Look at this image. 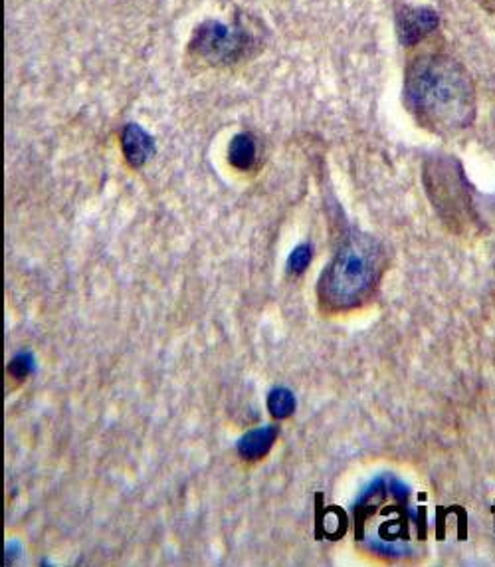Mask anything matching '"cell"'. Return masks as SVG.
Returning <instances> with one entry per match:
<instances>
[{
  "mask_svg": "<svg viewBox=\"0 0 495 567\" xmlns=\"http://www.w3.org/2000/svg\"><path fill=\"white\" fill-rule=\"evenodd\" d=\"M276 437H278V427H272V425L250 431L238 443V453L246 460H260L262 456L270 453Z\"/></svg>",
  "mask_w": 495,
  "mask_h": 567,
  "instance_id": "6",
  "label": "cell"
},
{
  "mask_svg": "<svg viewBox=\"0 0 495 567\" xmlns=\"http://www.w3.org/2000/svg\"><path fill=\"white\" fill-rule=\"evenodd\" d=\"M121 143H123V153H125L131 167L145 165L155 153L153 137L143 127H139L137 123L125 125L123 135H121Z\"/></svg>",
  "mask_w": 495,
  "mask_h": 567,
  "instance_id": "5",
  "label": "cell"
},
{
  "mask_svg": "<svg viewBox=\"0 0 495 567\" xmlns=\"http://www.w3.org/2000/svg\"><path fill=\"white\" fill-rule=\"evenodd\" d=\"M268 407H270V413L276 419H284V417H290L294 413L296 399L288 389H276V391L270 393Z\"/></svg>",
  "mask_w": 495,
  "mask_h": 567,
  "instance_id": "8",
  "label": "cell"
},
{
  "mask_svg": "<svg viewBox=\"0 0 495 567\" xmlns=\"http://www.w3.org/2000/svg\"><path fill=\"white\" fill-rule=\"evenodd\" d=\"M404 98L414 117L438 133L466 129L476 117V90L470 74L444 54L420 56L408 66Z\"/></svg>",
  "mask_w": 495,
  "mask_h": 567,
  "instance_id": "1",
  "label": "cell"
},
{
  "mask_svg": "<svg viewBox=\"0 0 495 567\" xmlns=\"http://www.w3.org/2000/svg\"><path fill=\"white\" fill-rule=\"evenodd\" d=\"M254 46V38L240 26H228L218 20H206L193 36L191 48L210 64H234L246 50Z\"/></svg>",
  "mask_w": 495,
  "mask_h": 567,
  "instance_id": "3",
  "label": "cell"
},
{
  "mask_svg": "<svg viewBox=\"0 0 495 567\" xmlns=\"http://www.w3.org/2000/svg\"><path fill=\"white\" fill-rule=\"evenodd\" d=\"M256 153H258L256 139L250 133H240L230 143L228 159L236 169L246 171L256 163Z\"/></svg>",
  "mask_w": 495,
  "mask_h": 567,
  "instance_id": "7",
  "label": "cell"
},
{
  "mask_svg": "<svg viewBox=\"0 0 495 567\" xmlns=\"http://www.w3.org/2000/svg\"><path fill=\"white\" fill-rule=\"evenodd\" d=\"M478 4H482L488 12H494L495 14V0H476Z\"/></svg>",
  "mask_w": 495,
  "mask_h": 567,
  "instance_id": "11",
  "label": "cell"
},
{
  "mask_svg": "<svg viewBox=\"0 0 495 567\" xmlns=\"http://www.w3.org/2000/svg\"><path fill=\"white\" fill-rule=\"evenodd\" d=\"M30 365H32L30 355H18V357H14V359L10 361L8 371H10L16 379H22V377L30 371Z\"/></svg>",
  "mask_w": 495,
  "mask_h": 567,
  "instance_id": "10",
  "label": "cell"
},
{
  "mask_svg": "<svg viewBox=\"0 0 495 567\" xmlns=\"http://www.w3.org/2000/svg\"><path fill=\"white\" fill-rule=\"evenodd\" d=\"M438 14L426 6H400L396 14V30L402 46H414L438 28Z\"/></svg>",
  "mask_w": 495,
  "mask_h": 567,
  "instance_id": "4",
  "label": "cell"
},
{
  "mask_svg": "<svg viewBox=\"0 0 495 567\" xmlns=\"http://www.w3.org/2000/svg\"><path fill=\"white\" fill-rule=\"evenodd\" d=\"M309 260H311V248L301 244V246H297L296 250L292 252V256H290V268L294 272H303L307 268Z\"/></svg>",
  "mask_w": 495,
  "mask_h": 567,
  "instance_id": "9",
  "label": "cell"
},
{
  "mask_svg": "<svg viewBox=\"0 0 495 567\" xmlns=\"http://www.w3.org/2000/svg\"><path fill=\"white\" fill-rule=\"evenodd\" d=\"M383 272L381 244L363 232H351L319 278V300L331 312L363 304Z\"/></svg>",
  "mask_w": 495,
  "mask_h": 567,
  "instance_id": "2",
  "label": "cell"
}]
</instances>
